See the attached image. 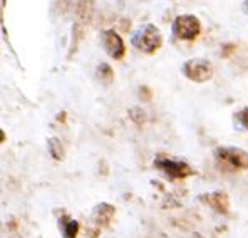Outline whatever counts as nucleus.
I'll use <instances>...</instances> for the list:
<instances>
[{
    "instance_id": "obj_1",
    "label": "nucleus",
    "mask_w": 248,
    "mask_h": 238,
    "mask_svg": "<svg viewBox=\"0 0 248 238\" xmlns=\"http://www.w3.org/2000/svg\"><path fill=\"white\" fill-rule=\"evenodd\" d=\"M131 44L144 54H155L163 46V34L155 24H143L133 32Z\"/></svg>"
},
{
    "instance_id": "obj_2",
    "label": "nucleus",
    "mask_w": 248,
    "mask_h": 238,
    "mask_svg": "<svg viewBox=\"0 0 248 238\" xmlns=\"http://www.w3.org/2000/svg\"><path fill=\"white\" fill-rule=\"evenodd\" d=\"M156 170H159L163 175H166L171 179H185L191 175H195V170L183 159H174L168 155H158L153 161Z\"/></svg>"
},
{
    "instance_id": "obj_3",
    "label": "nucleus",
    "mask_w": 248,
    "mask_h": 238,
    "mask_svg": "<svg viewBox=\"0 0 248 238\" xmlns=\"http://www.w3.org/2000/svg\"><path fill=\"white\" fill-rule=\"evenodd\" d=\"M171 32L180 40H195L202 34V22L193 14H181L173 20Z\"/></svg>"
},
{
    "instance_id": "obj_4",
    "label": "nucleus",
    "mask_w": 248,
    "mask_h": 238,
    "mask_svg": "<svg viewBox=\"0 0 248 238\" xmlns=\"http://www.w3.org/2000/svg\"><path fill=\"white\" fill-rule=\"evenodd\" d=\"M215 158L230 170H247L248 168V151L236 148V146H220L215 149Z\"/></svg>"
},
{
    "instance_id": "obj_5",
    "label": "nucleus",
    "mask_w": 248,
    "mask_h": 238,
    "mask_svg": "<svg viewBox=\"0 0 248 238\" xmlns=\"http://www.w3.org/2000/svg\"><path fill=\"white\" fill-rule=\"evenodd\" d=\"M181 72L186 79L193 82H206L213 78V65L208 59L195 57V59L185 61V64L181 65Z\"/></svg>"
},
{
    "instance_id": "obj_6",
    "label": "nucleus",
    "mask_w": 248,
    "mask_h": 238,
    "mask_svg": "<svg viewBox=\"0 0 248 238\" xmlns=\"http://www.w3.org/2000/svg\"><path fill=\"white\" fill-rule=\"evenodd\" d=\"M101 42H103L104 50L108 52L109 57H112L114 61H121L126 54V46L124 40L114 29H106L101 34Z\"/></svg>"
},
{
    "instance_id": "obj_7",
    "label": "nucleus",
    "mask_w": 248,
    "mask_h": 238,
    "mask_svg": "<svg viewBox=\"0 0 248 238\" xmlns=\"http://www.w3.org/2000/svg\"><path fill=\"white\" fill-rule=\"evenodd\" d=\"M116 213V208L109 203H101L96 205L93 210V220L97 223V225H108L109 222L112 220Z\"/></svg>"
},
{
    "instance_id": "obj_8",
    "label": "nucleus",
    "mask_w": 248,
    "mask_h": 238,
    "mask_svg": "<svg viewBox=\"0 0 248 238\" xmlns=\"http://www.w3.org/2000/svg\"><path fill=\"white\" fill-rule=\"evenodd\" d=\"M205 196L206 198H203V200H205L215 211H218V213H228L230 203H228L227 193L215 191V193H210V195H205Z\"/></svg>"
},
{
    "instance_id": "obj_9",
    "label": "nucleus",
    "mask_w": 248,
    "mask_h": 238,
    "mask_svg": "<svg viewBox=\"0 0 248 238\" xmlns=\"http://www.w3.org/2000/svg\"><path fill=\"white\" fill-rule=\"evenodd\" d=\"M59 230L64 238H76L79 233V223L71 217H62L59 220Z\"/></svg>"
},
{
    "instance_id": "obj_10",
    "label": "nucleus",
    "mask_w": 248,
    "mask_h": 238,
    "mask_svg": "<svg viewBox=\"0 0 248 238\" xmlns=\"http://www.w3.org/2000/svg\"><path fill=\"white\" fill-rule=\"evenodd\" d=\"M47 149H49V155L52 156L54 159L61 161L64 158V146H62V141L59 138L47 139Z\"/></svg>"
},
{
    "instance_id": "obj_11",
    "label": "nucleus",
    "mask_w": 248,
    "mask_h": 238,
    "mask_svg": "<svg viewBox=\"0 0 248 238\" xmlns=\"http://www.w3.org/2000/svg\"><path fill=\"white\" fill-rule=\"evenodd\" d=\"M233 123L238 131H248V108H242L240 111L235 112Z\"/></svg>"
},
{
    "instance_id": "obj_12",
    "label": "nucleus",
    "mask_w": 248,
    "mask_h": 238,
    "mask_svg": "<svg viewBox=\"0 0 248 238\" xmlns=\"http://www.w3.org/2000/svg\"><path fill=\"white\" fill-rule=\"evenodd\" d=\"M112 71H111V67H109L108 64H101L99 65V69H97V78L101 79V82H111L112 80Z\"/></svg>"
},
{
    "instance_id": "obj_13",
    "label": "nucleus",
    "mask_w": 248,
    "mask_h": 238,
    "mask_svg": "<svg viewBox=\"0 0 248 238\" xmlns=\"http://www.w3.org/2000/svg\"><path fill=\"white\" fill-rule=\"evenodd\" d=\"M243 9H245V12L248 14V0H245V2H243Z\"/></svg>"
}]
</instances>
